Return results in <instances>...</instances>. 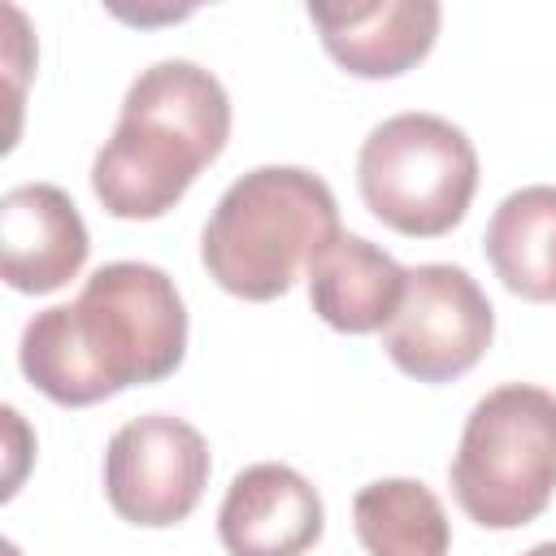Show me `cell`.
Segmentation results:
<instances>
[{
    "label": "cell",
    "instance_id": "7a4b0ae2",
    "mask_svg": "<svg viewBox=\"0 0 556 556\" xmlns=\"http://www.w3.org/2000/svg\"><path fill=\"white\" fill-rule=\"evenodd\" d=\"M230 139V96L195 61L148 65L122 100V117L91 161V191L122 222L169 213L195 174Z\"/></svg>",
    "mask_w": 556,
    "mask_h": 556
},
{
    "label": "cell",
    "instance_id": "5b68a950",
    "mask_svg": "<svg viewBox=\"0 0 556 556\" xmlns=\"http://www.w3.org/2000/svg\"><path fill=\"white\" fill-rule=\"evenodd\" d=\"M365 208L408 239L447 235L478 191L473 139L439 113H395L378 122L356 156Z\"/></svg>",
    "mask_w": 556,
    "mask_h": 556
},
{
    "label": "cell",
    "instance_id": "52a82bcc",
    "mask_svg": "<svg viewBox=\"0 0 556 556\" xmlns=\"http://www.w3.org/2000/svg\"><path fill=\"white\" fill-rule=\"evenodd\" d=\"M208 443L174 413H143L113 430L104 447V495L113 513L143 530L191 517L208 486Z\"/></svg>",
    "mask_w": 556,
    "mask_h": 556
},
{
    "label": "cell",
    "instance_id": "6da1fadb",
    "mask_svg": "<svg viewBox=\"0 0 556 556\" xmlns=\"http://www.w3.org/2000/svg\"><path fill=\"white\" fill-rule=\"evenodd\" d=\"M187 356V308L174 278L148 261L100 265L74 304L35 313L17 365L52 404L87 408L126 387L169 378Z\"/></svg>",
    "mask_w": 556,
    "mask_h": 556
},
{
    "label": "cell",
    "instance_id": "4fadbf2b",
    "mask_svg": "<svg viewBox=\"0 0 556 556\" xmlns=\"http://www.w3.org/2000/svg\"><path fill=\"white\" fill-rule=\"evenodd\" d=\"M356 539L369 556H447L452 526L439 495L417 478H382L352 500Z\"/></svg>",
    "mask_w": 556,
    "mask_h": 556
},
{
    "label": "cell",
    "instance_id": "30bf717a",
    "mask_svg": "<svg viewBox=\"0 0 556 556\" xmlns=\"http://www.w3.org/2000/svg\"><path fill=\"white\" fill-rule=\"evenodd\" d=\"M321 48L356 78H395L413 70L439 35L443 9L434 0H352L308 4Z\"/></svg>",
    "mask_w": 556,
    "mask_h": 556
},
{
    "label": "cell",
    "instance_id": "3957f363",
    "mask_svg": "<svg viewBox=\"0 0 556 556\" xmlns=\"http://www.w3.org/2000/svg\"><path fill=\"white\" fill-rule=\"evenodd\" d=\"M339 235L334 191L300 165H261L235 178L200 235L208 278L239 300H278Z\"/></svg>",
    "mask_w": 556,
    "mask_h": 556
},
{
    "label": "cell",
    "instance_id": "277c9868",
    "mask_svg": "<svg viewBox=\"0 0 556 556\" xmlns=\"http://www.w3.org/2000/svg\"><path fill=\"white\" fill-rule=\"evenodd\" d=\"M452 495L482 530H517L556 495V395L530 382L486 391L447 465Z\"/></svg>",
    "mask_w": 556,
    "mask_h": 556
},
{
    "label": "cell",
    "instance_id": "5bb4252c",
    "mask_svg": "<svg viewBox=\"0 0 556 556\" xmlns=\"http://www.w3.org/2000/svg\"><path fill=\"white\" fill-rule=\"evenodd\" d=\"M521 556H556V539H547V543H534L530 552H521Z\"/></svg>",
    "mask_w": 556,
    "mask_h": 556
},
{
    "label": "cell",
    "instance_id": "9c48e42d",
    "mask_svg": "<svg viewBox=\"0 0 556 556\" xmlns=\"http://www.w3.org/2000/svg\"><path fill=\"white\" fill-rule=\"evenodd\" d=\"M91 252L74 200L52 182H22L0 200V274L22 295H48L78 278Z\"/></svg>",
    "mask_w": 556,
    "mask_h": 556
},
{
    "label": "cell",
    "instance_id": "ba28073f",
    "mask_svg": "<svg viewBox=\"0 0 556 556\" xmlns=\"http://www.w3.org/2000/svg\"><path fill=\"white\" fill-rule=\"evenodd\" d=\"M321 526L317 486L278 460L235 473L217 508V539L230 556H304L321 539Z\"/></svg>",
    "mask_w": 556,
    "mask_h": 556
},
{
    "label": "cell",
    "instance_id": "8992f818",
    "mask_svg": "<svg viewBox=\"0 0 556 556\" xmlns=\"http://www.w3.org/2000/svg\"><path fill=\"white\" fill-rule=\"evenodd\" d=\"M495 334V308L469 269L426 261L408 269L404 300L382 326V352L417 382H452L469 374Z\"/></svg>",
    "mask_w": 556,
    "mask_h": 556
},
{
    "label": "cell",
    "instance_id": "7c38bea8",
    "mask_svg": "<svg viewBox=\"0 0 556 556\" xmlns=\"http://www.w3.org/2000/svg\"><path fill=\"white\" fill-rule=\"evenodd\" d=\"M482 252L495 278L534 304L556 300V187L534 182L500 200L486 222Z\"/></svg>",
    "mask_w": 556,
    "mask_h": 556
},
{
    "label": "cell",
    "instance_id": "8fae6325",
    "mask_svg": "<svg viewBox=\"0 0 556 556\" xmlns=\"http://www.w3.org/2000/svg\"><path fill=\"white\" fill-rule=\"evenodd\" d=\"M408 269L361 235H334L308 265L313 313L343 334L382 330L404 300Z\"/></svg>",
    "mask_w": 556,
    "mask_h": 556
}]
</instances>
